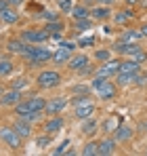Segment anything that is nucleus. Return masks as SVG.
Here are the masks:
<instances>
[{
  "label": "nucleus",
  "instance_id": "f257e3e1",
  "mask_svg": "<svg viewBox=\"0 0 147 156\" xmlns=\"http://www.w3.org/2000/svg\"><path fill=\"white\" fill-rule=\"evenodd\" d=\"M44 108H46V101L42 99V97H29L27 101H19V104L15 105V112L25 118V120H36L42 112H44Z\"/></svg>",
  "mask_w": 147,
  "mask_h": 156
},
{
  "label": "nucleus",
  "instance_id": "f03ea898",
  "mask_svg": "<svg viewBox=\"0 0 147 156\" xmlns=\"http://www.w3.org/2000/svg\"><path fill=\"white\" fill-rule=\"evenodd\" d=\"M21 57H23L27 63H32V66L36 63V66H38V63H46V61H50V59H53V53L46 51V49H42V47L29 44V47H27V51H25Z\"/></svg>",
  "mask_w": 147,
  "mask_h": 156
},
{
  "label": "nucleus",
  "instance_id": "7ed1b4c3",
  "mask_svg": "<svg viewBox=\"0 0 147 156\" xmlns=\"http://www.w3.org/2000/svg\"><path fill=\"white\" fill-rule=\"evenodd\" d=\"M93 89L99 93L101 99H114V97H116V84L109 82L107 78H103V76H95Z\"/></svg>",
  "mask_w": 147,
  "mask_h": 156
},
{
  "label": "nucleus",
  "instance_id": "20e7f679",
  "mask_svg": "<svg viewBox=\"0 0 147 156\" xmlns=\"http://www.w3.org/2000/svg\"><path fill=\"white\" fill-rule=\"evenodd\" d=\"M74 49H76L74 42H61L59 49L53 53V63H57V66H67V61H70V57H72Z\"/></svg>",
  "mask_w": 147,
  "mask_h": 156
},
{
  "label": "nucleus",
  "instance_id": "39448f33",
  "mask_svg": "<svg viewBox=\"0 0 147 156\" xmlns=\"http://www.w3.org/2000/svg\"><path fill=\"white\" fill-rule=\"evenodd\" d=\"M36 82H38V87H42V89H53V87H57V84L61 82V74L55 72V70H44V72L38 74Z\"/></svg>",
  "mask_w": 147,
  "mask_h": 156
},
{
  "label": "nucleus",
  "instance_id": "423d86ee",
  "mask_svg": "<svg viewBox=\"0 0 147 156\" xmlns=\"http://www.w3.org/2000/svg\"><path fill=\"white\" fill-rule=\"evenodd\" d=\"M0 139H2L11 150H19V148H21V139H23V137H21L15 129L2 127V129H0Z\"/></svg>",
  "mask_w": 147,
  "mask_h": 156
},
{
  "label": "nucleus",
  "instance_id": "0eeeda50",
  "mask_svg": "<svg viewBox=\"0 0 147 156\" xmlns=\"http://www.w3.org/2000/svg\"><path fill=\"white\" fill-rule=\"evenodd\" d=\"M0 19H2L4 23H15V21L19 19L17 9H15L9 0H0Z\"/></svg>",
  "mask_w": 147,
  "mask_h": 156
},
{
  "label": "nucleus",
  "instance_id": "6e6552de",
  "mask_svg": "<svg viewBox=\"0 0 147 156\" xmlns=\"http://www.w3.org/2000/svg\"><path fill=\"white\" fill-rule=\"evenodd\" d=\"M21 38H23L25 42L36 44V42H46V40L50 38V34L46 32V30H23Z\"/></svg>",
  "mask_w": 147,
  "mask_h": 156
},
{
  "label": "nucleus",
  "instance_id": "1a4fd4ad",
  "mask_svg": "<svg viewBox=\"0 0 147 156\" xmlns=\"http://www.w3.org/2000/svg\"><path fill=\"white\" fill-rule=\"evenodd\" d=\"M120 59H109V61H105V66H101L97 70V74L95 76H103V78H107V76H111V74H118L120 72Z\"/></svg>",
  "mask_w": 147,
  "mask_h": 156
},
{
  "label": "nucleus",
  "instance_id": "9d476101",
  "mask_svg": "<svg viewBox=\"0 0 147 156\" xmlns=\"http://www.w3.org/2000/svg\"><path fill=\"white\" fill-rule=\"evenodd\" d=\"M65 105H67V99H65V97H55V99L46 101L44 112H46V114H50V116H55V114L63 112V110H65Z\"/></svg>",
  "mask_w": 147,
  "mask_h": 156
},
{
  "label": "nucleus",
  "instance_id": "9b49d317",
  "mask_svg": "<svg viewBox=\"0 0 147 156\" xmlns=\"http://www.w3.org/2000/svg\"><path fill=\"white\" fill-rule=\"evenodd\" d=\"M19 101H21V91H17V89H11L9 93H4L0 97V105H17Z\"/></svg>",
  "mask_w": 147,
  "mask_h": 156
},
{
  "label": "nucleus",
  "instance_id": "f8f14e48",
  "mask_svg": "<svg viewBox=\"0 0 147 156\" xmlns=\"http://www.w3.org/2000/svg\"><path fill=\"white\" fill-rule=\"evenodd\" d=\"M67 66H70V70H76V72H80L84 66H88V57L86 55H72L70 57V61H67Z\"/></svg>",
  "mask_w": 147,
  "mask_h": 156
},
{
  "label": "nucleus",
  "instance_id": "ddd939ff",
  "mask_svg": "<svg viewBox=\"0 0 147 156\" xmlns=\"http://www.w3.org/2000/svg\"><path fill=\"white\" fill-rule=\"evenodd\" d=\"M141 72V63L139 61H132V59H126L120 63V72L118 74H137Z\"/></svg>",
  "mask_w": 147,
  "mask_h": 156
},
{
  "label": "nucleus",
  "instance_id": "4468645a",
  "mask_svg": "<svg viewBox=\"0 0 147 156\" xmlns=\"http://www.w3.org/2000/svg\"><path fill=\"white\" fill-rule=\"evenodd\" d=\"M63 129V120L55 114L50 120H46V125H44V131L49 133V135H55V133H59V131Z\"/></svg>",
  "mask_w": 147,
  "mask_h": 156
},
{
  "label": "nucleus",
  "instance_id": "2eb2a0df",
  "mask_svg": "<svg viewBox=\"0 0 147 156\" xmlns=\"http://www.w3.org/2000/svg\"><path fill=\"white\" fill-rule=\"evenodd\" d=\"M13 129L17 131L21 137H29V135H32V125H29V120H25V118H21V116L17 118V122H15Z\"/></svg>",
  "mask_w": 147,
  "mask_h": 156
},
{
  "label": "nucleus",
  "instance_id": "dca6fc26",
  "mask_svg": "<svg viewBox=\"0 0 147 156\" xmlns=\"http://www.w3.org/2000/svg\"><path fill=\"white\" fill-rule=\"evenodd\" d=\"M141 38H143L141 30H139V32H137V30H126L122 36H120V40H122V42H126V44H137Z\"/></svg>",
  "mask_w": 147,
  "mask_h": 156
},
{
  "label": "nucleus",
  "instance_id": "f3484780",
  "mask_svg": "<svg viewBox=\"0 0 147 156\" xmlns=\"http://www.w3.org/2000/svg\"><path fill=\"white\" fill-rule=\"evenodd\" d=\"M27 47H29V44L25 42L23 38H19V40H17V38L9 40V51H11V53H19V55H23V53L27 51Z\"/></svg>",
  "mask_w": 147,
  "mask_h": 156
},
{
  "label": "nucleus",
  "instance_id": "a211bd4d",
  "mask_svg": "<svg viewBox=\"0 0 147 156\" xmlns=\"http://www.w3.org/2000/svg\"><path fill=\"white\" fill-rule=\"evenodd\" d=\"M130 137H132V131H130V127H126V125H120L118 129L114 131V139L116 141H126Z\"/></svg>",
  "mask_w": 147,
  "mask_h": 156
},
{
  "label": "nucleus",
  "instance_id": "6ab92c4d",
  "mask_svg": "<svg viewBox=\"0 0 147 156\" xmlns=\"http://www.w3.org/2000/svg\"><path fill=\"white\" fill-rule=\"evenodd\" d=\"M116 150V139H103L99 141V154L101 156H107Z\"/></svg>",
  "mask_w": 147,
  "mask_h": 156
},
{
  "label": "nucleus",
  "instance_id": "aec40b11",
  "mask_svg": "<svg viewBox=\"0 0 147 156\" xmlns=\"http://www.w3.org/2000/svg\"><path fill=\"white\" fill-rule=\"evenodd\" d=\"M72 15H74V19H88V17H91V11H88V6H84V4H76L72 9Z\"/></svg>",
  "mask_w": 147,
  "mask_h": 156
},
{
  "label": "nucleus",
  "instance_id": "412c9836",
  "mask_svg": "<svg viewBox=\"0 0 147 156\" xmlns=\"http://www.w3.org/2000/svg\"><path fill=\"white\" fill-rule=\"evenodd\" d=\"M44 30L49 32L50 36H59V34L63 32V23H61L59 19H57V21H49V23L44 26Z\"/></svg>",
  "mask_w": 147,
  "mask_h": 156
},
{
  "label": "nucleus",
  "instance_id": "4be33fe9",
  "mask_svg": "<svg viewBox=\"0 0 147 156\" xmlns=\"http://www.w3.org/2000/svg\"><path fill=\"white\" fill-rule=\"evenodd\" d=\"M11 72H13V61L6 59V57H2L0 59V76H9Z\"/></svg>",
  "mask_w": 147,
  "mask_h": 156
},
{
  "label": "nucleus",
  "instance_id": "5701e85b",
  "mask_svg": "<svg viewBox=\"0 0 147 156\" xmlns=\"http://www.w3.org/2000/svg\"><path fill=\"white\" fill-rule=\"evenodd\" d=\"M91 15H93L95 19H107V17H109V9H107V4H105V6H97V9L91 11Z\"/></svg>",
  "mask_w": 147,
  "mask_h": 156
},
{
  "label": "nucleus",
  "instance_id": "b1692460",
  "mask_svg": "<svg viewBox=\"0 0 147 156\" xmlns=\"http://www.w3.org/2000/svg\"><path fill=\"white\" fill-rule=\"evenodd\" d=\"M82 154H84V156H99V144H95V141H88V144L84 146Z\"/></svg>",
  "mask_w": 147,
  "mask_h": 156
},
{
  "label": "nucleus",
  "instance_id": "393cba45",
  "mask_svg": "<svg viewBox=\"0 0 147 156\" xmlns=\"http://www.w3.org/2000/svg\"><path fill=\"white\" fill-rule=\"evenodd\" d=\"M80 131H82V133H95V131H97V122H95L93 118H84Z\"/></svg>",
  "mask_w": 147,
  "mask_h": 156
},
{
  "label": "nucleus",
  "instance_id": "a878e982",
  "mask_svg": "<svg viewBox=\"0 0 147 156\" xmlns=\"http://www.w3.org/2000/svg\"><path fill=\"white\" fill-rule=\"evenodd\" d=\"M116 80H118V84H130L137 80V74H118Z\"/></svg>",
  "mask_w": 147,
  "mask_h": 156
},
{
  "label": "nucleus",
  "instance_id": "bb28decb",
  "mask_svg": "<svg viewBox=\"0 0 147 156\" xmlns=\"http://www.w3.org/2000/svg\"><path fill=\"white\" fill-rule=\"evenodd\" d=\"M135 15H132V11H126V13H118L116 17H114V21L116 23H126V21H130Z\"/></svg>",
  "mask_w": 147,
  "mask_h": 156
},
{
  "label": "nucleus",
  "instance_id": "cd10ccee",
  "mask_svg": "<svg viewBox=\"0 0 147 156\" xmlns=\"http://www.w3.org/2000/svg\"><path fill=\"white\" fill-rule=\"evenodd\" d=\"M74 6H76V4H74V0H59V9H61L63 13H72Z\"/></svg>",
  "mask_w": 147,
  "mask_h": 156
},
{
  "label": "nucleus",
  "instance_id": "c85d7f7f",
  "mask_svg": "<svg viewBox=\"0 0 147 156\" xmlns=\"http://www.w3.org/2000/svg\"><path fill=\"white\" fill-rule=\"evenodd\" d=\"M118 127H120V122H118L116 118H109V120L103 122V131H116Z\"/></svg>",
  "mask_w": 147,
  "mask_h": 156
},
{
  "label": "nucleus",
  "instance_id": "c756f323",
  "mask_svg": "<svg viewBox=\"0 0 147 156\" xmlns=\"http://www.w3.org/2000/svg\"><path fill=\"white\" fill-rule=\"evenodd\" d=\"M67 148H70V139H65V141H63L59 148H55V150H53V154L59 156V154H63V152H67Z\"/></svg>",
  "mask_w": 147,
  "mask_h": 156
},
{
  "label": "nucleus",
  "instance_id": "7c9ffc66",
  "mask_svg": "<svg viewBox=\"0 0 147 156\" xmlns=\"http://www.w3.org/2000/svg\"><path fill=\"white\" fill-rule=\"evenodd\" d=\"M76 27H78L80 32H84V30L91 27V21H88V19H76Z\"/></svg>",
  "mask_w": 147,
  "mask_h": 156
},
{
  "label": "nucleus",
  "instance_id": "2f4dec72",
  "mask_svg": "<svg viewBox=\"0 0 147 156\" xmlns=\"http://www.w3.org/2000/svg\"><path fill=\"white\" fill-rule=\"evenodd\" d=\"M95 57H97L99 61H109V51H107V49H103V51L99 49V51L95 53Z\"/></svg>",
  "mask_w": 147,
  "mask_h": 156
},
{
  "label": "nucleus",
  "instance_id": "473e14b6",
  "mask_svg": "<svg viewBox=\"0 0 147 156\" xmlns=\"http://www.w3.org/2000/svg\"><path fill=\"white\" fill-rule=\"evenodd\" d=\"M27 87V80L25 78H17V80H13V89H17V91H21Z\"/></svg>",
  "mask_w": 147,
  "mask_h": 156
},
{
  "label": "nucleus",
  "instance_id": "72a5a7b5",
  "mask_svg": "<svg viewBox=\"0 0 147 156\" xmlns=\"http://www.w3.org/2000/svg\"><path fill=\"white\" fill-rule=\"evenodd\" d=\"M42 17H44L46 21H57V19H59V15H57V13H50V11H44Z\"/></svg>",
  "mask_w": 147,
  "mask_h": 156
},
{
  "label": "nucleus",
  "instance_id": "f704fd0d",
  "mask_svg": "<svg viewBox=\"0 0 147 156\" xmlns=\"http://www.w3.org/2000/svg\"><path fill=\"white\" fill-rule=\"evenodd\" d=\"M36 146H38V148L49 146V135H46V137H38V139H36Z\"/></svg>",
  "mask_w": 147,
  "mask_h": 156
},
{
  "label": "nucleus",
  "instance_id": "c9c22d12",
  "mask_svg": "<svg viewBox=\"0 0 147 156\" xmlns=\"http://www.w3.org/2000/svg\"><path fill=\"white\" fill-rule=\"evenodd\" d=\"M93 42H95V38H93V36H88V38H82V40H80V44H82V47H86V44L91 47Z\"/></svg>",
  "mask_w": 147,
  "mask_h": 156
},
{
  "label": "nucleus",
  "instance_id": "e433bc0d",
  "mask_svg": "<svg viewBox=\"0 0 147 156\" xmlns=\"http://www.w3.org/2000/svg\"><path fill=\"white\" fill-rule=\"evenodd\" d=\"M141 34H143V38H147V23L141 27Z\"/></svg>",
  "mask_w": 147,
  "mask_h": 156
},
{
  "label": "nucleus",
  "instance_id": "4c0bfd02",
  "mask_svg": "<svg viewBox=\"0 0 147 156\" xmlns=\"http://www.w3.org/2000/svg\"><path fill=\"white\" fill-rule=\"evenodd\" d=\"M97 2H101V4H111L114 0H97Z\"/></svg>",
  "mask_w": 147,
  "mask_h": 156
},
{
  "label": "nucleus",
  "instance_id": "58836bf2",
  "mask_svg": "<svg viewBox=\"0 0 147 156\" xmlns=\"http://www.w3.org/2000/svg\"><path fill=\"white\" fill-rule=\"evenodd\" d=\"M11 4H19V2H23V0H9Z\"/></svg>",
  "mask_w": 147,
  "mask_h": 156
},
{
  "label": "nucleus",
  "instance_id": "ea45409f",
  "mask_svg": "<svg viewBox=\"0 0 147 156\" xmlns=\"http://www.w3.org/2000/svg\"><path fill=\"white\" fill-rule=\"evenodd\" d=\"M126 2H128V4H137L139 0H126Z\"/></svg>",
  "mask_w": 147,
  "mask_h": 156
},
{
  "label": "nucleus",
  "instance_id": "a19ab883",
  "mask_svg": "<svg viewBox=\"0 0 147 156\" xmlns=\"http://www.w3.org/2000/svg\"><path fill=\"white\" fill-rule=\"evenodd\" d=\"M143 129H145V133H147V120H145V122H143Z\"/></svg>",
  "mask_w": 147,
  "mask_h": 156
},
{
  "label": "nucleus",
  "instance_id": "79ce46f5",
  "mask_svg": "<svg viewBox=\"0 0 147 156\" xmlns=\"http://www.w3.org/2000/svg\"><path fill=\"white\" fill-rule=\"evenodd\" d=\"M84 2H93V0H84Z\"/></svg>",
  "mask_w": 147,
  "mask_h": 156
},
{
  "label": "nucleus",
  "instance_id": "37998d69",
  "mask_svg": "<svg viewBox=\"0 0 147 156\" xmlns=\"http://www.w3.org/2000/svg\"><path fill=\"white\" fill-rule=\"evenodd\" d=\"M145 154H147V150H145Z\"/></svg>",
  "mask_w": 147,
  "mask_h": 156
}]
</instances>
